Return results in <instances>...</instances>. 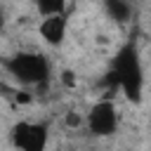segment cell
I'll return each mask as SVG.
<instances>
[{
  "instance_id": "52a82bcc",
  "label": "cell",
  "mask_w": 151,
  "mask_h": 151,
  "mask_svg": "<svg viewBox=\"0 0 151 151\" xmlns=\"http://www.w3.org/2000/svg\"><path fill=\"white\" fill-rule=\"evenodd\" d=\"M35 7L42 17L50 14H66V0H35Z\"/></svg>"
},
{
  "instance_id": "7c38bea8",
  "label": "cell",
  "mask_w": 151,
  "mask_h": 151,
  "mask_svg": "<svg viewBox=\"0 0 151 151\" xmlns=\"http://www.w3.org/2000/svg\"><path fill=\"white\" fill-rule=\"evenodd\" d=\"M5 28V14H2V9H0V31Z\"/></svg>"
},
{
  "instance_id": "277c9868",
  "label": "cell",
  "mask_w": 151,
  "mask_h": 151,
  "mask_svg": "<svg viewBox=\"0 0 151 151\" xmlns=\"http://www.w3.org/2000/svg\"><path fill=\"white\" fill-rule=\"evenodd\" d=\"M85 125H87V130H90L94 137H111V134L118 130V111H116V104H113L111 99L97 101V104L87 111Z\"/></svg>"
},
{
  "instance_id": "3957f363",
  "label": "cell",
  "mask_w": 151,
  "mask_h": 151,
  "mask_svg": "<svg viewBox=\"0 0 151 151\" xmlns=\"http://www.w3.org/2000/svg\"><path fill=\"white\" fill-rule=\"evenodd\" d=\"M12 144L19 151H45L50 139V125L47 123H26L19 120L9 130Z\"/></svg>"
},
{
  "instance_id": "9c48e42d",
  "label": "cell",
  "mask_w": 151,
  "mask_h": 151,
  "mask_svg": "<svg viewBox=\"0 0 151 151\" xmlns=\"http://www.w3.org/2000/svg\"><path fill=\"white\" fill-rule=\"evenodd\" d=\"M61 83H64L66 87H76V76H73V71H64V73H61Z\"/></svg>"
},
{
  "instance_id": "5b68a950",
  "label": "cell",
  "mask_w": 151,
  "mask_h": 151,
  "mask_svg": "<svg viewBox=\"0 0 151 151\" xmlns=\"http://www.w3.org/2000/svg\"><path fill=\"white\" fill-rule=\"evenodd\" d=\"M38 33L40 38L47 42V45H61L64 38H66V14H50V17H42L40 26H38Z\"/></svg>"
},
{
  "instance_id": "6da1fadb",
  "label": "cell",
  "mask_w": 151,
  "mask_h": 151,
  "mask_svg": "<svg viewBox=\"0 0 151 151\" xmlns=\"http://www.w3.org/2000/svg\"><path fill=\"white\" fill-rule=\"evenodd\" d=\"M111 73L116 76V83L120 85L125 97L132 104H139L142 90H144V71H142V59H139L134 42H125L116 52V57L111 61Z\"/></svg>"
},
{
  "instance_id": "30bf717a",
  "label": "cell",
  "mask_w": 151,
  "mask_h": 151,
  "mask_svg": "<svg viewBox=\"0 0 151 151\" xmlns=\"http://www.w3.org/2000/svg\"><path fill=\"white\" fill-rule=\"evenodd\" d=\"M0 94H5V97H14V94H17V90H14V87H9V85H5V83L0 80Z\"/></svg>"
},
{
  "instance_id": "8992f818",
  "label": "cell",
  "mask_w": 151,
  "mask_h": 151,
  "mask_svg": "<svg viewBox=\"0 0 151 151\" xmlns=\"http://www.w3.org/2000/svg\"><path fill=\"white\" fill-rule=\"evenodd\" d=\"M104 9L116 24H127L134 12L130 0H104Z\"/></svg>"
},
{
  "instance_id": "7a4b0ae2",
  "label": "cell",
  "mask_w": 151,
  "mask_h": 151,
  "mask_svg": "<svg viewBox=\"0 0 151 151\" xmlns=\"http://www.w3.org/2000/svg\"><path fill=\"white\" fill-rule=\"evenodd\" d=\"M2 66L24 85H38L40 90L47 87L50 80V61L38 52H17L2 61Z\"/></svg>"
},
{
  "instance_id": "8fae6325",
  "label": "cell",
  "mask_w": 151,
  "mask_h": 151,
  "mask_svg": "<svg viewBox=\"0 0 151 151\" xmlns=\"http://www.w3.org/2000/svg\"><path fill=\"white\" fill-rule=\"evenodd\" d=\"M14 99H17V101H21V104H28V101H31V94H28V92H19V90H17Z\"/></svg>"
},
{
  "instance_id": "ba28073f",
  "label": "cell",
  "mask_w": 151,
  "mask_h": 151,
  "mask_svg": "<svg viewBox=\"0 0 151 151\" xmlns=\"http://www.w3.org/2000/svg\"><path fill=\"white\" fill-rule=\"evenodd\" d=\"M66 125H68V127H78V125H83V118H80L76 111H68V113H66Z\"/></svg>"
}]
</instances>
